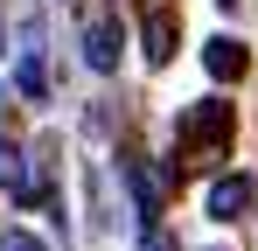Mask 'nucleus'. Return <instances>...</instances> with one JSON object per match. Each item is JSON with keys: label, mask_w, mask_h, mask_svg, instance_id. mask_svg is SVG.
Wrapping results in <instances>:
<instances>
[{"label": "nucleus", "mask_w": 258, "mask_h": 251, "mask_svg": "<svg viewBox=\"0 0 258 251\" xmlns=\"http://www.w3.org/2000/svg\"><path fill=\"white\" fill-rule=\"evenodd\" d=\"M0 251H42V244H35L28 230H0Z\"/></svg>", "instance_id": "5"}, {"label": "nucleus", "mask_w": 258, "mask_h": 251, "mask_svg": "<svg viewBox=\"0 0 258 251\" xmlns=\"http://www.w3.org/2000/svg\"><path fill=\"white\" fill-rule=\"evenodd\" d=\"M0 189H7L14 203H35V196H42V167L28 161L21 147H7V140H0Z\"/></svg>", "instance_id": "1"}, {"label": "nucleus", "mask_w": 258, "mask_h": 251, "mask_svg": "<svg viewBox=\"0 0 258 251\" xmlns=\"http://www.w3.org/2000/svg\"><path fill=\"white\" fill-rule=\"evenodd\" d=\"M203 63H210V77H244V42H230V35H216V42H203Z\"/></svg>", "instance_id": "3"}, {"label": "nucleus", "mask_w": 258, "mask_h": 251, "mask_svg": "<svg viewBox=\"0 0 258 251\" xmlns=\"http://www.w3.org/2000/svg\"><path fill=\"white\" fill-rule=\"evenodd\" d=\"M140 251H174V244H168V237H161V230H154V237H147V244H140Z\"/></svg>", "instance_id": "6"}, {"label": "nucleus", "mask_w": 258, "mask_h": 251, "mask_svg": "<svg viewBox=\"0 0 258 251\" xmlns=\"http://www.w3.org/2000/svg\"><path fill=\"white\" fill-rule=\"evenodd\" d=\"M0 49H7V42H0Z\"/></svg>", "instance_id": "7"}, {"label": "nucleus", "mask_w": 258, "mask_h": 251, "mask_svg": "<svg viewBox=\"0 0 258 251\" xmlns=\"http://www.w3.org/2000/svg\"><path fill=\"white\" fill-rule=\"evenodd\" d=\"M84 70H98V77L119 70V21H112V14L84 21Z\"/></svg>", "instance_id": "2"}, {"label": "nucleus", "mask_w": 258, "mask_h": 251, "mask_svg": "<svg viewBox=\"0 0 258 251\" xmlns=\"http://www.w3.org/2000/svg\"><path fill=\"white\" fill-rule=\"evenodd\" d=\"M244 203H251V181H244V174H223V181L210 189V216H223V223L244 216Z\"/></svg>", "instance_id": "4"}]
</instances>
